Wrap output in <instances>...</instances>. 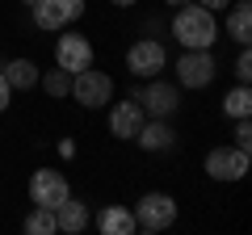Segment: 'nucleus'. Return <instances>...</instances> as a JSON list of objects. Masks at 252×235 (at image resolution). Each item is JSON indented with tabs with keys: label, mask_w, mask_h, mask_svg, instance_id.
Wrapping results in <instances>:
<instances>
[{
	"label": "nucleus",
	"mask_w": 252,
	"mask_h": 235,
	"mask_svg": "<svg viewBox=\"0 0 252 235\" xmlns=\"http://www.w3.org/2000/svg\"><path fill=\"white\" fill-rule=\"evenodd\" d=\"M172 34H177V42L185 46V51H210L219 38V21L210 9H202L198 0H189V4H181L177 17H172Z\"/></svg>",
	"instance_id": "obj_1"
},
{
	"label": "nucleus",
	"mask_w": 252,
	"mask_h": 235,
	"mask_svg": "<svg viewBox=\"0 0 252 235\" xmlns=\"http://www.w3.org/2000/svg\"><path fill=\"white\" fill-rule=\"evenodd\" d=\"M72 97L80 101L84 109H101L114 97V80H109L105 72H97V67H84V72L72 76Z\"/></svg>",
	"instance_id": "obj_2"
},
{
	"label": "nucleus",
	"mask_w": 252,
	"mask_h": 235,
	"mask_svg": "<svg viewBox=\"0 0 252 235\" xmlns=\"http://www.w3.org/2000/svg\"><path fill=\"white\" fill-rule=\"evenodd\" d=\"M34 26L38 29H63L84 17V0H34Z\"/></svg>",
	"instance_id": "obj_3"
},
{
	"label": "nucleus",
	"mask_w": 252,
	"mask_h": 235,
	"mask_svg": "<svg viewBox=\"0 0 252 235\" xmlns=\"http://www.w3.org/2000/svg\"><path fill=\"white\" fill-rule=\"evenodd\" d=\"M30 198H34V206L55 210L59 202L72 198V189H67V176H63L59 168H38L34 176H30Z\"/></svg>",
	"instance_id": "obj_4"
},
{
	"label": "nucleus",
	"mask_w": 252,
	"mask_h": 235,
	"mask_svg": "<svg viewBox=\"0 0 252 235\" xmlns=\"http://www.w3.org/2000/svg\"><path fill=\"white\" fill-rule=\"evenodd\" d=\"M164 63H168V55H164V42H156V38H139V42L126 51V67L135 76H143V80L160 76Z\"/></svg>",
	"instance_id": "obj_5"
},
{
	"label": "nucleus",
	"mask_w": 252,
	"mask_h": 235,
	"mask_svg": "<svg viewBox=\"0 0 252 235\" xmlns=\"http://www.w3.org/2000/svg\"><path fill=\"white\" fill-rule=\"evenodd\" d=\"M215 72H219V63H215L210 51H185L181 63H177V80L185 84V88H206V84L215 80Z\"/></svg>",
	"instance_id": "obj_6"
},
{
	"label": "nucleus",
	"mask_w": 252,
	"mask_h": 235,
	"mask_svg": "<svg viewBox=\"0 0 252 235\" xmlns=\"http://www.w3.org/2000/svg\"><path fill=\"white\" fill-rule=\"evenodd\" d=\"M135 223L152 227V231H164V227L177 223V202H172L168 193H147V198H139V206H135Z\"/></svg>",
	"instance_id": "obj_7"
},
{
	"label": "nucleus",
	"mask_w": 252,
	"mask_h": 235,
	"mask_svg": "<svg viewBox=\"0 0 252 235\" xmlns=\"http://www.w3.org/2000/svg\"><path fill=\"white\" fill-rule=\"evenodd\" d=\"M244 172H248V151H240V147H215L206 155V176L210 181H240Z\"/></svg>",
	"instance_id": "obj_8"
},
{
	"label": "nucleus",
	"mask_w": 252,
	"mask_h": 235,
	"mask_svg": "<svg viewBox=\"0 0 252 235\" xmlns=\"http://www.w3.org/2000/svg\"><path fill=\"white\" fill-rule=\"evenodd\" d=\"M55 63L63 67V72H84V67H93V42L84 34H63L59 46H55Z\"/></svg>",
	"instance_id": "obj_9"
},
{
	"label": "nucleus",
	"mask_w": 252,
	"mask_h": 235,
	"mask_svg": "<svg viewBox=\"0 0 252 235\" xmlns=\"http://www.w3.org/2000/svg\"><path fill=\"white\" fill-rule=\"evenodd\" d=\"M135 101H139L152 118H168V114H177V105H181L177 88H172V84H164L160 76H152V84H147V88H139Z\"/></svg>",
	"instance_id": "obj_10"
},
{
	"label": "nucleus",
	"mask_w": 252,
	"mask_h": 235,
	"mask_svg": "<svg viewBox=\"0 0 252 235\" xmlns=\"http://www.w3.org/2000/svg\"><path fill=\"white\" fill-rule=\"evenodd\" d=\"M139 126H143V105H139L135 97L118 101V105L109 109V135H114V139H135Z\"/></svg>",
	"instance_id": "obj_11"
},
{
	"label": "nucleus",
	"mask_w": 252,
	"mask_h": 235,
	"mask_svg": "<svg viewBox=\"0 0 252 235\" xmlns=\"http://www.w3.org/2000/svg\"><path fill=\"white\" fill-rule=\"evenodd\" d=\"M135 143L143 147V151H168V147L177 143V130H172L164 118H152V122H143V126H139Z\"/></svg>",
	"instance_id": "obj_12"
},
{
	"label": "nucleus",
	"mask_w": 252,
	"mask_h": 235,
	"mask_svg": "<svg viewBox=\"0 0 252 235\" xmlns=\"http://www.w3.org/2000/svg\"><path fill=\"white\" fill-rule=\"evenodd\" d=\"M55 223H59L63 235H80L84 227H89V206H84V202H76V198L59 202V206H55Z\"/></svg>",
	"instance_id": "obj_13"
},
{
	"label": "nucleus",
	"mask_w": 252,
	"mask_h": 235,
	"mask_svg": "<svg viewBox=\"0 0 252 235\" xmlns=\"http://www.w3.org/2000/svg\"><path fill=\"white\" fill-rule=\"evenodd\" d=\"M97 227L105 235H130V231H135V214H130L126 206H105L97 214Z\"/></svg>",
	"instance_id": "obj_14"
},
{
	"label": "nucleus",
	"mask_w": 252,
	"mask_h": 235,
	"mask_svg": "<svg viewBox=\"0 0 252 235\" xmlns=\"http://www.w3.org/2000/svg\"><path fill=\"white\" fill-rule=\"evenodd\" d=\"M227 34H231L240 46H248V38H252V9H248V0H235L231 4V13H227Z\"/></svg>",
	"instance_id": "obj_15"
},
{
	"label": "nucleus",
	"mask_w": 252,
	"mask_h": 235,
	"mask_svg": "<svg viewBox=\"0 0 252 235\" xmlns=\"http://www.w3.org/2000/svg\"><path fill=\"white\" fill-rule=\"evenodd\" d=\"M4 80H9V88H34L38 84V63L34 59H13V63H4Z\"/></svg>",
	"instance_id": "obj_16"
},
{
	"label": "nucleus",
	"mask_w": 252,
	"mask_h": 235,
	"mask_svg": "<svg viewBox=\"0 0 252 235\" xmlns=\"http://www.w3.org/2000/svg\"><path fill=\"white\" fill-rule=\"evenodd\" d=\"M223 114H227V118H248V114H252V92H248V84H235V88L223 97Z\"/></svg>",
	"instance_id": "obj_17"
},
{
	"label": "nucleus",
	"mask_w": 252,
	"mask_h": 235,
	"mask_svg": "<svg viewBox=\"0 0 252 235\" xmlns=\"http://www.w3.org/2000/svg\"><path fill=\"white\" fill-rule=\"evenodd\" d=\"M38 84H42V88L51 92L55 101H59V97H72V72H63L59 63H55L46 76H38Z\"/></svg>",
	"instance_id": "obj_18"
},
{
	"label": "nucleus",
	"mask_w": 252,
	"mask_h": 235,
	"mask_svg": "<svg viewBox=\"0 0 252 235\" xmlns=\"http://www.w3.org/2000/svg\"><path fill=\"white\" fill-rule=\"evenodd\" d=\"M26 231H30V235H55V231H59V223H55V210L34 206V210L26 214Z\"/></svg>",
	"instance_id": "obj_19"
},
{
	"label": "nucleus",
	"mask_w": 252,
	"mask_h": 235,
	"mask_svg": "<svg viewBox=\"0 0 252 235\" xmlns=\"http://www.w3.org/2000/svg\"><path fill=\"white\" fill-rule=\"evenodd\" d=\"M231 72H235V80H240V84H248V80H252V51H248V46L240 51V59H235Z\"/></svg>",
	"instance_id": "obj_20"
},
{
	"label": "nucleus",
	"mask_w": 252,
	"mask_h": 235,
	"mask_svg": "<svg viewBox=\"0 0 252 235\" xmlns=\"http://www.w3.org/2000/svg\"><path fill=\"white\" fill-rule=\"evenodd\" d=\"M235 147H240V151H248V147H252V126H248V118H235Z\"/></svg>",
	"instance_id": "obj_21"
},
{
	"label": "nucleus",
	"mask_w": 252,
	"mask_h": 235,
	"mask_svg": "<svg viewBox=\"0 0 252 235\" xmlns=\"http://www.w3.org/2000/svg\"><path fill=\"white\" fill-rule=\"evenodd\" d=\"M9 101H13V88H9V80H4V72H0V114L9 109Z\"/></svg>",
	"instance_id": "obj_22"
},
{
	"label": "nucleus",
	"mask_w": 252,
	"mask_h": 235,
	"mask_svg": "<svg viewBox=\"0 0 252 235\" xmlns=\"http://www.w3.org/2000/svg\"><path fill=\"white\" fill-rule=\"evenodd\" d=\"M202 9H210V13H219V9H227V0H198Z\"/></svg>",
	"instance_id": "obj_23"
},
{
	"label": "nucleus",
	"mask_w": 252,
	"mask_h": 235,
	"mask_svg": "<svg viewBox=\"0 0 252 235\" xmlns=\"http://www.w3.org/2000/svg\"><path fill=\"white\" fill-rule=\"evenodd\" d=\"M59 155H67V160L76 155V143H72V139H63V143H59Z\"/></svg>",
	"instance_id": "obj_24"
},
{
	"label": "nucleus",
	"mask_w": 252,
	"mask_h": 235,
	"mask_svg": "<svg viewBox=\"0 0 252 235\" xmlns=\"http://www.w3.org/2000/svg\"><path fill=\"white\" fill-rule=\"evenodd\" d=\"M109 4H118V9H130V4H135V0H109Z\"/></svg>",
	"instance_id": "obj_25"
},
{
	"label": "nucleus",
	"mask_w": 252,
	"mask_h": 235,
	"mask_svg": "<svg viewBox=\"0 0 252 235\" xmlns=\"http://www.w3.org/2000/svg\"><path fill=\"white\" fill-rule=\"evenodd\" d=\"M168 4H172V9H181V4H189V0H168Z\"/></svg>",
	"instance_id": "obj_26"
},
{
	"label": "nucleus",
	"mask_w": 252,
	"mask_h": 235,
	"mask_svg": "<svg viewBox=\"0 0 252 235\" xmlns=\"http://www.w3.org/2000/svg\"><path fill=\"white\" fill-rule=\"evenodd\" d=\"M26 4H34V0H26Z\"/></svg>",
	"instance_id": "obj_27"
}]
</instances>
